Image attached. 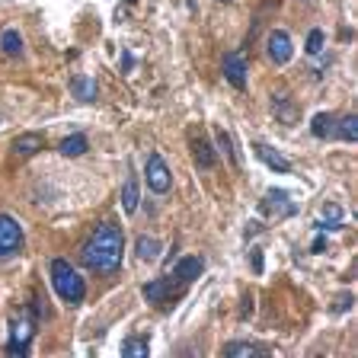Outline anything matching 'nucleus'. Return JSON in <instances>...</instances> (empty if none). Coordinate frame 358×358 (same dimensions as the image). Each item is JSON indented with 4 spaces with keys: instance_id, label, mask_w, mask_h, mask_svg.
Returning <instances> with one entry per match:
<instances>
[{
    "instance_id": "nucleus-1",
    "label": "nucleus",
    "mask_w": 358,
    "mask_h": 358,
    "mask_svg": "<svg viewBox=\"0 0 358 358\" xmlns=\"http://www.w3.org/2000/svg\"><path fill=\"white\" fill-rule=\"evenodd\" d=\"M122 256H125V240L115 221L100 224L80 247V266L96 276H112L122 266Z\"/></svg>"
},
{
    "instance_id": "nucleus-2",
    "label": "nucleus",
    "mask_w": 358,
    "mask_h": 358,
    "mask_svg": "<svg viewBox=\"0 0 358 358\" xmlns=\"http://www.w3.org/2000/svg\"><path fill=\"white\" fill-rule=\"evenodd\" d=\"M52 285H55L58 298L65 304H74V307L87 298V282H83V276L67 259H55L52 262Z\"/></svg>"
},
{
    "instance_id": "nucleus-3",
    "label": "nucleus",
    "mask_w": 358,
    "mask_h": 358,
    "mask_svg": "<svg viewBox=\"0 0 358 358\" xmlns=\"http://www.w3.org/2000/svg\"><path fill=\"white\" fill-rule=\"evenodd\" d=\"M32 336H36V323H32V317H26V313L13 317V320H10V342H7V352H10V355H29Z\"/></svg>"
},
{
    "instance_id": "nucleus-4",
    "label": "nucleus",
    "mask_w": 358,
    "mask_h": 358,
    "mask_svg": "<svg viewBox=\"0 0 358 358\" xmlns=\"http://www.w3.org/2000/svg\"><path fill=\"white\" fill-rule=\"evenodd\" d=\"M144 179H147V189L157 195L170 192V186H173V173H170V166L160 154H150L144 164Z\"/></svg>"
},
{
    "instance_id": "nucleus-5",
    "label": "nucleus",
    "mask_w": 358,
    "mask_h": 358,
    "mask_svg": "<svg viewBox=\"0 0 358 358\" xmlns=\"http://www.w3.org/2000/svg\"><path fill=\"white\" fill-rule=\"evenodd\" d=\"M23 249V227L13 214H0V259L16 256Z\"/></svg>"
},
{
    "instance_id": "nucleus-6",
    "label": "nucleus",
    "mask_w": 358,
    "mask_h": 358,
    "mask_svg": "<svg viewBox=\"0 0 358 358\" xmlns=\"http://www.w3.org/2000/svg\"><path fill=\"white\" fill-rule=\"evenodd\" d=\"M266 52H269V61L272 65H288L291 61V52H294L291 36H288L285 29H272L269 32V42H266Z\"/></svg>"
},
{
    "instance_id": "nucleus-7",
    "label": "nucleus",
    "mask_w": 358,
    "mask_h": 358,
    "mask_svg": "<svg viewBox=\"0 0 358 358\" xmlns=\"http://www.w3.org/2000/svg\"><path fill=\"white\" fill-rule=\"evenodd\" d=\"M224 77L234 90H247V58L240 55V52H230L224 58Z\"/></svg>"
},
{
    "instance_id": "nucleus-8",
    "label": "nucleus",
    "mask_w": 358,
    "mask_h": 358,
    "mask_svg": "<svg viewBox=\"0 0 358 358\" xmlns=\"http://www.w3.org/2000/svg\"><path fill=\"white\" fill-rule=\"evenodd\" d=\"M253 150H256V157L269 166V170H276V173H291V164H288L285 157L278 154L272 144H266V141H256V144H253Z\"/></svg>"
},
{
    "instance_id": "nucleus-9",
    "label": "nucleus",
    "mask_w": 358,
    "mask_h": 358,
    "mask_svg": "<svg viewBox=\"0 0 358 358\" xmlns=\"http://www.w3.org/2000/svg\"><path fill=\"white\" fill-rule=\"evenodd\" d=\"M42 150H45V138L38 131H26V135L13 138V154L16 157H36Z\"/></svg>"
},
{
    "instance_id": "nucleus-10",
    "label": "nucleus",
    "mask_w": 358,
    "mask_h": 358,
    "mask_svg": "<svg viewBox=\"0 0 358 358\" xmlns=\"http://www.w3.org/2000/svg\"><path fill=\"white\" fill-rule=\"evenodd\" d=\"M189 147H192V154H195V164L202 166V170H212L214 166V150H212V144L205 141V135H199V128L189 131Z\"/></svg>"
},
{
    "instance_id": "nucleus-11",
    "label": "nucleus",
    "mask_w": 358,
    "mask_h": 358,
    "mask_svg": "<svg viewBox=\"0 0 358 358\" xmlns=\"http://www.w3.org/2000/svg\"><path fill=\"white\" fill-rule=\"evenodd\" d=\"M202 272H205V259L202 256H186V259H179L176 269H173L176 282H195Z\"/></svg>"
},
{
    "instance_id": "nucleus-12",
    "label": "nucleus",
    "mask_w": 358,
    "mask_h": 358,
    "mask_svg": "<svg viewBox=\"0 0 358 358\" xmlns=\"http://www.w3.org/2000/svg\"><path fill=\"white\" fill-rule=\"evenodd\" d=\"M144 298H147L150 307H160V304H166L170 298H173V288H170L166 278H154V282H147L144 285Z\"/></svg>"
},
{
    "instance_id": "nucleus-13",
    "label": "nucleus",
    "mask_w": 358,
    "mask_h": 358,
    "mask_svg": "<svg viewBox=\"0 0 358 358\" xmlns=\"http://www.w3.org/2000/svg\"><path fill=\"white\" fill-rule=\"evenodd\" d=\"M0 52L7 58L23 55V36H19L16 29H3V32H0Z\"/></svg>"
},
{
    "instance_id": "nucleus-14",
    "label": "nucleus",
    "mask_w": 358,
    "mask_h": 358,
    "mask_svg": "<svg viewBox=\"0 0 358 358\" xmlns=\"http://www.w3.org/2000/svg\"><path fill=\"white\" fill-rule=\"evenodd\" d=\"M138 202H141L138 183H135V176H128V179H125V186H122V212H125V214H135Z\"/></svg>"
},
{
    "instance_id": "nucleus-15",
    "label": "nucleus",
    "mask_w": 358,
    "mask_h": 358,
    "mask_svg": "<svg viewBox=\"0 0 358 358\" xmlns=\"http://www.w3.org/2000/svg\"><path fill=\"white\" fill-rule=\"evenodd\" d=\"M87 147L90 144H87L83 135H67V138L58 144V150H61L65 157H80V154H87Z\"/></svg>"
},
{
    "instance_id": "nucleus-16",
    "label": "nucleus",
    "mask_w": 358,
    "mask_h": 358,
    "mask_svg": "<svg viewBox=\"0 0 358 358\" xmlns=\"http://www.w3.org/2000/svg\"><path fill=\"white\" fill-rule=\"evenodd\" d=\"M147 352H150V342L141 339V336H131V339L122 342V355L125 358H147Z\"/></svg>"
},
{
    "instance_id": "nucleus-17",
    "label": "nucleus",
    "mask_w": 358,
    "mask_h": 358,
    "mask_svg": "<svg viewBox=\"0 0 358 358\" xmlns=\"http://www.w3.org/2000/svg\"><path fill=\"white\" fill-rule=\"evenodd\" d=\"M135 253H138V259H144V262H150V259L160 256V243H157V237H138V243H135Z\"/></svg>"
},
{
    "instance_id": "nucleus-18",
    "label": "nucleus",
    "mask_w": 358,
    "mask_h": 358,
    "mask_svg": "<svg viewBox=\"0 0 358 358\" xmlns=\"http://www.w3.org/2000/svg\"><path fill=\"white\" fill-rule=\"evenodd\" d=\"M224 355L227 358H253V355H259V346H253V342H227V346H224Z\"/></svg>"
},
{
    "instance_id": "nucleus-19",
    "label": "nucleus",
    "mask_w": 358,
    "mask_h": 358,
    "mask_svg": "<svg viewBox=\"0 0 358 358\" xmlns=\"http://www.w3.org/2000/svg\"><path fill=\"white\" fill-rule=\"evenodd\" d=\"M333 128H336V119H333L330 112H317V115L311 119V131L317 135V138H326Z\"/></svg>"
},
{
    "instance_id": "nucleus-20",
    "label": "nucleus",
    "mask_w": 358,
    "mask_h": 358,
    "mask_svg": "<svg viewBox=\"0 0 358 358\" xmlns=\"http://www.w3.org/2000/svg\"><path fill=\"white\" fill-rule=\"evenodd\" d=\"M336 135H339L342 141H355L358 138V119H355V112H349V115H342L339 122H336Z\"/></svg>"
},
{
    "instance_id": "nucleus-21",
    "label": "nucleus",
    "mask_w": 358,
    "mask_h": 358,
    "mask_svg": "<svg viewBox=\"0 0 358 358\" xmlns=\"http://www.w3.org/2000/svg\"><path fill=\"white\" fill-rule=\"evenodd\" d=\"M218 147H221V154L227 157L230 164H234V166H240V154H237V147H234V138H230V135H227V131H224V128L218 131Z\"/></svg>"
},
{
    "instance_id": "nucleus-22",
    "label": "nucleus",
    "mask_w": 358,
    "mask_h": 358,
    "mask_svg": "<svg viewBox=\"0 0 358 358\" xmlns=\"http://www.w3.org/2000/svg\"><path fill=\"white\" fill-rule=\"evenodd\" d=\"M74 93H77L83 102H93V100H96V87H93V80H87V77L74 80Z\"/></svg>"
},
{
    "instance_id": "nucleus-23",
    "label": "nucleus",
    "mask_w": 358,
    "mask_h": 358,
    "mask_svg": "<svg viewBox=\"0 0 358 358\" xmlns=\"http://www.w3.org/2000/svg\"><path fill=\"white\" fill-rule=\"evenodd\" d=\"M276 115H278L282 122H294V119H298V109H294L291 100H282V102L276 106Z\"/></svg>"
},
{
    "instance_id": "nucleus-24",
    "label": "nucleus",
    "mask_w": 358,
    "mask_h": 358,
    "mask_svg": "<svg viewBox=\"0 0 358 358\" xmlns=\"http://www.w3.org/2000/svg\"><path fill=\"white\" fill-rule=\"evenodd\" d=\"M320 52H323V32L313 29L311 36H307V55H320Z\"/></svg>"
},
{
    "instance_id": "nucleus-25",
    "label": "nucleus",
    "mask_w": 358,
    "mask_h": 358,
    "mask_svg": "<svg viewBox=\"0 0 358 358\" xmlns=\"http://www.w3.org/2000/svg\"><path fill=\"white\" fill-rule=\"evenodd\" d=\"M249 262H253V272H262V253H253V259H249Z\"/></svg>"
},
{
    "instance_id": "nucleus-26",
    "label": "nucleus",
    "mask_w": 358,
    "mask_h": 358,
    "mask_svg": "<svg viewBox=\"0 0 358 358\" xmlns=\"http://www.w3.org/2000/svg\"><path fill=\"white\" fill-rule=\"evenodd\" d=\"M349 304H352V294H342L339 304H336V311H349Z\"/></svg>"
},
{
    "instance_id": "nucleus-27",
    "label": "nucleus",
    "mask_w": 358,
    "mask_h": 358,
    "mask_svg": "<svg viewBox=\"0 0 358 358\" xmlns=\"http://www.w3.org/2000/svg\"><path fill=\"white\" fill-rule=\"evenodd\" d=\"M218 3H234V0H218Z\"/></svg>"
}]
</instances>
